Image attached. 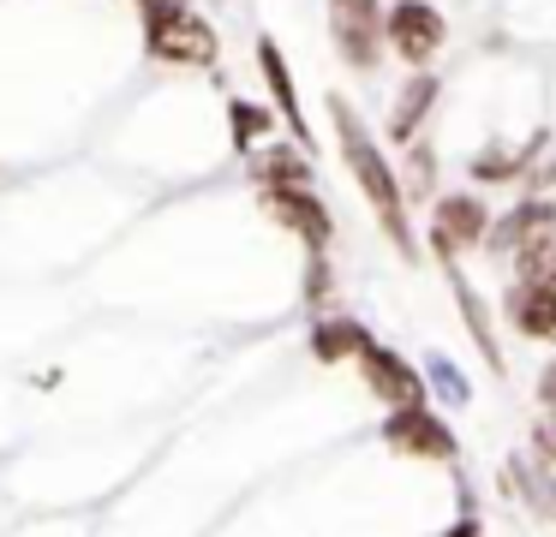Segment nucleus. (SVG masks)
<instances>
[{"instance_id":"f257e3e1","label":"nucleus","mask_w":556,"mask_h":537,"mask_svg":"<svg viewBox=\"0 0 556 537\" xmlns=\"http://www.w3.org/2000/svg\"><path fill=\"white\" fill-rule=\"evenodd\" d=\"M329 119H336V138H341V155H348V174H353V186L365 191V203H371L383 239L401 251V257H419V245H413V221H407V191H401L389 155L377 150V138L365 131V119L353 114V102L329 95Z\"/></svg>"},{"instance_id":"f03ea898","label":"nucleus","mask_w":556,"mask_h":537,"mask_svg":"<svg viewBox=\"0 0 556 537\" xmlns=\"http://www.w3.org/2000/svg\"><path fill=\"white\" fill-rule=\"evenodd\" d=\"M383 448L401 453V460H425V465H460V436L437 406H401V412H383Z\"/></svg>"},{"instance_id":"7ed1b4c3","label":"nucleus","mask_w":556,"mask_h":537,"mask_svg":"<svg viewBox=\"0 0 556 537\" xmlns=\"http://www.w3.org/2000/svg\"><path fill=\"white\" fill-rule=\"evenodd\" d=\"M144 48L168 66H210L222 42L210 18H198L186 0H174V7H144Z\"/></svg>"},{"instance_id":"20e7f679","label":"nucleus","mask_w":556,"mask_h":537,"mask_svg":"<svg viewBox=\"0 0 556 537\" xmlns=\"http://www.w3.org/2000/svg\"><path fill=\"white\" fill-rule=\"evenodd\" d=\"M359 382H365V394H371L383 412H401V406H431V388H425V370L413 365L407 353H395V346H383V341H371L359 358Z\"/></svg>"},{"instance_id":"39448f33","label":"nucleus","mask_w":556,"mask_h":537,"mask_svg":"<svg viewBox=\"0 0 556 537\" xmlns=\"http://www.w3.org/2000/svg\"><path fill=\"white\" fill-rule=\"evenodd\" d=\"M484 233H491V203H484L479 191H448V197L431 203L437 263H460L467 251H484Z\"/></svg>"},{"instance_id":"423d86ee","label":"nucleus","mask_w":556,"mask_h":537,"mask_svg":"<svg viewBox=\"0 0 556 537\" xmlns=\"http://www.w3.org/2000/svg\"><path fill=\"white\" fill-rule=\"evenodd\" d=\"M383 42L395 48L413 72H425L437 54H443L448 24H443V12H437L431 0H395V7L383 12Z\"/></svg>"},{"instance_id":"0eeeda50","label":"nucleus","mask_w":556,"mask_h":537,"mask_svg":"<svg viewBox=\"0 0 556 537\" xmlns=\"http://www.w3.org/2000/svg\"><path fill=\"white\" fill-rule=\"evenodd\" d=\"M329 36L353 72H371L383 54V7L377 0H329Z\"/></svg>"},{"instance_id":"6e6552de","label":"nucleus","mask_w":556,"mask_h":537,"mask_svg":"<svg viewBox=\"0 0 556 537\" xmlns=\"http://www.w3.org/2000/svg\"><path fill=\"white\" fill-rule=\"evenodd\" d=\"M264 209L276 215L281 227H288L293 239H305L317 251H329V239H336V221H329V203L317 197L312 186H281V191H264Z\"/></svg>"},{"instance_id":"1a4fd4ad","label":"nucleus","mask_w":556,"mask_h":537,"mask_svg":"<svg viewBox=\"0 0 556 537\" xmlns=\"http://www.w3.org/2000/svg\"><path fill=\"white\" fill-rule=\"evenodd\" d=\"M503 322L532 346H556V281H508Z\"/></svg>"},{"instance_id":"9d476101","label":"nucleus","mask_w":556,"mask_h":537,"mask_svg":"<svg viewBox=\"0 0 556 537\" xmlns=\"http://www.w3.org/2000/svg\"><path fill=\"white\" fill-rule=\"evenodd\" d=\"M556 227V203L544 197V191H527V197L515 203L508 215H491V233H484V251L491 257H515L527 239H539V233H551Z\"/></svg>"},{"instance_id":"9b49d317","label":"nucleus","mask_w":556,"mask_h":537,"mask_svg":"<svg viewBox=\"0 0 556 537\" xmlns=\"http://www.w3.org/2000/svg\"><path fill=\"white\" fill-rule=\"evenodd\" d=\"M443 274H448V293H455V310H460V322H467V334H472V346H479V358L503 376V346H496V322H491V310H484V298H479V286L460 274V263H443Z\"/></svg>"},{"instance_id":"f8f14e48","label":"nucleus","mask_w":556,"mask_h":537,"mask_svg":"<svg viewBox=\"0 0 556 537\" xmlns=\"http://www.w3.org/2000/svg\"><path fill=\"white\" fill-rule=\"evenodd\" d=\"M257 66H264V84H269V95H276V114L293 126V138H300V150H312V126H305V114H300V90H293V72H288V60H281V48L269 42H257Z\"/></svg>"},{"instance_id":"ddd939ff","label":"nucleus","mask_w":556,"mask_h":537,"mask_svg":"<svg viewBox=\"0 0 556 537\" xmlns=\"http://www.w3.org/2000/svg\"><path fill=\"white\" fill-rule=\"evenodd\" d=\"M371 341H377V334L365 329V322H353V317H317L312 358H317V365H348V358H359Z\"/></svg>"},{"instance_id":"4468645a","label":"nucleus","mask_w":556,"mask_h":537,"mask_svg":"<svg viewBox=\"0 0 556 537\" xmlns=\"http://www.w3.org/2000/svg\"><path fill=\"white\" fill-rule=\"evenodd\" d=\"M431 102H437V78H431V72H413V78L401 84V95H395V114H389V138H395V143H413V131L425 126Z\"/></svg>"},{"instance_id":"2eb2a0df","label":"nucleus","mask_w":556,"mask_h":537,"mask_svg":"<svg viewBox=\"0 0 556 537\" xmlns=\"http://www.w3.org/2000/svg\"><path fill=\"white\" fill-rule=\"evenodd\" d=\"M257 179H264V191L312 186V162H305L300 150H288V143H276V150H264V162H257Z\"/></svg>"},{"instance_id":"dca6fc26","label":"nucleus","mask_w":556,"mask_h":537,"mask_svg":"<svg viewBox=\"0 0 556 537\" xmlns=\"http://www.w3.org/2000/svg\"><path fill=\"white\" fill-rule=\"evenodd\" d=\"M508 263H515V281H556V227L539 239H527Z\"/></svg>"},{"instance_id":"f3484780","label":"nucleus","mask_w":556,"mask_h":537,"mask_svg":"<svg viewBox=\"0 0 556 537\" xmlns=\"http://www.w3.org/2000/svg\"><path fill=\"white\" fill-rule=\"evenodd\" d=\"M527 174H532V155L503 150V143H491L484 155H472V179H484V186H503V179H527Z\"/></svg>"},{"instance_id":"a211bd4d","label":"nucleus","mask_w":556,"mask_h":537,"mask_svg":"<svg viewBox=\"0 0 556 537\" xmlns=\"http://www.w3.org/2000/svg\"><path fill=\"white\" fill-rule=\"evenodd\" d=\"M425 388H431L443 406H467V400H472L467 370H460V365H448L443 353H437V358H425Z\"/></svg>"},{"instance_id":"6ab92c4d","label":"nucleus","mask_w":556,"mask_h":537,"mask_svg":"<svg viewBox=\"0 0 556 537\" xmlns=\"http://www.w3.org/2000/svg\"><path fill=\"white\" fill-rule=\"evenodd\" d=\"M228 119H233V143H240V150H245V143H257V138L269 131V107H257V102H233Z\"/></svg>"},{"instance_id":"aec40b11","label":"nucleus","mask_w":556,"mask_h":537,"mask_svg":"<svg viewBox=\"0 0 556 537\" xmlns=\"http://www.w3.org/2000/svg\"><path fill=\"white\" fill-rule=\"evenodd\" d=\"M527 460L539 465V472H551L556 477V418L544 412L539 424H532V448H527Z\"/></svg>"},{"instance_id":"412c9836","label":"nucleus","mask_w":556,"mask_h":537,"mask_svg":"<svg viewBox=\"0 0 556 537\" xmlns=\"http://www.w3.org/2000/svg\"><path fill=\"white\" fill-rule=\"evenodd\" d=\"M305 298H312V305H329V257L324 251H317L312 269H305Z\"/></svg>"},{"instance_id":"4be33fe9","label":"nucleus","mask_w":556,"mask_h":537,"mask_svg":"<svg viewBox=\"0 0 556 537\" xmlns=\"http://www.w3.org/2000/svg\"><path fill=\"white\" fill-rule=\"evenodd\" d=\"M532 394H539V412L556 418V353L539 365V382H532Z\"/></svg>"},{"instance_id":"5701e85b","label":"nucleus","mask_w":556,"mask_h":537,"mask_svg":"<svg viewBox=\"0 0 556 537\" xmlns=\"http://www.w3.org/2000/svg\"><path fill=\"white\" fill-rule=\"evenodd\" d=\"M443 537H491V532H484V520H479V513H455V525H448Z\"/></svg>"},{"instance_id":"b1692460","label":"nucleus","mask_w":556,"mask_h":537,"mask_svg":"<svg viewBox=\"0 0 556 537\" xmlns=\"http://www.w3.org/2000/svg\"><path fill=\"white\" fill-rule=\"evenodd\" d=\"M144 7H174V0H144Z\"/></svg>"}]
</instances>
